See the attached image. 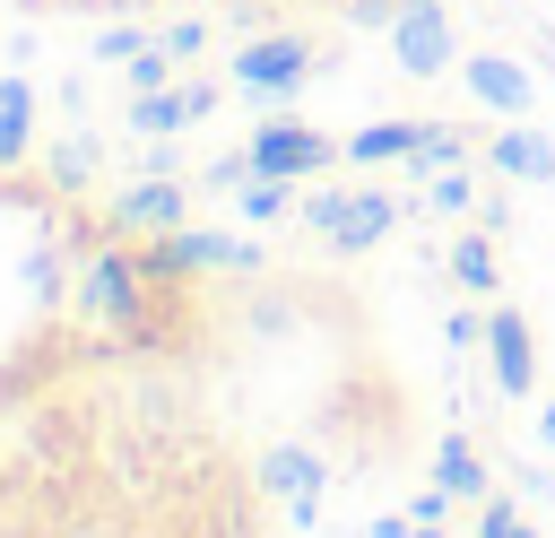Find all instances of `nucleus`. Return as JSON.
Returning <instances> with one entry per match:
<instances>
[{
	"mask_svg": "<svg viewBox=\"0 0 555 538\" xmlns=\"http://www.w3.org/2000/svg\"><path fill=\"white\" fill-rule=\"evenodd\" d=\"M304 217H312V234L330 243V252H373V243H390V226H399V200L390 191H373V182H356V191H312L304 200Z\"/></svg>",
	"mask_w": 555,
	"mask_h": 538,
	"instance_id": "1",
	"label": "nucleus"
},
{
	"mask_svg": "<svg viewBox=\"0 0 555 538\" xmlns=\"http://www.w3.org/2000/svg\"><path fill=\"white\" fill-rule=\"evenodd\" d=\"M251 174H286V182H304V174H330L338 165V139H321L312 121H295V113H269L260 130H251Z\"/></svg>",
	"mask_w": 555,
	"mask_h": 538,
	"instance_id": "2",
	"label": "nucleus"
},
{
	"mask_svg": "<svg viewBox=\"0 0 555 538\" xmlns=\"http://www.w3.org/2000/svg\"><path fill=\"white\" fill-rule=\"evenodd\" d=\"M304 78H312V43L304 35H251L234 52V87H251V95H295Z\"/></svg>",
	"mask_w": 555,
	"mask_h": 538,
	"instance_id": "3",
	"label": "nucleus"
},
{
	"mask_svg": "<svg viewBox=\"0 0 555 538\" xmlns=\"http://www.w3.org/2000/svg\"><path fill=\"white\" fill-rule=\"evenodd\" d=\"M486 356H494V382H503L512 399L538 390V330H529L520 304H486Z\"/></svg>",
	"mask_w": 555,
	"mask_h": 538,
	"instance_id": "4",
	"label": "nucleus"
},
{
	"mask_svg": "<svg viewBox=\"0 0 555 538\" xmlns=\"http://www.w3.org/2000/svg\"><path fill=\"white\" fill-rule=\"evenodd\" d=\"M321 477H330V469H321V451H312V443H269V451H260V486L286 503V521H295V529L321 512Z\"/></svg>",
	"mask_w": 555,
	"mask_h": 538,
	"instance_id": "5",
	"label": "nucleus"
},
{
	"mask_svg": "<svg viewBox=\"0 0 555 538\" xmlns=\"http://www.w3.org/2000/svg\"><path fill=\"white\" fill-rule=\"evenodd\" d=\"M390 52H399V69H408V78L451 69V61H460V52H451V9H442V0H408V9H399V26H390Z\"/></svg>",
	"mask_w": 555,
	"mask_h": 538,
	"instance_id": "6",
	"label": "nucleus"
},
{
	"mask_svg": "<svg viewBox=\"0 0 555 538\" xmlns=\"http://www.w3.org/2000/svg\"><path fill=\"white\" fill-rule=\"evenodd\" d=\"M191 217V191L182 182H165V174H147V182H121L113 191V226L121 234H173Z\"/></svg>",
	"mask_w": 555,
	"mask_h": 538,
	"instance_id": "7",
	"label": "nucleus"
},
{
	"mask_svg": "<svg viewBox=\"0 0 555 538\" xmlns=\"http://www.w3.org/2000/svg\"><path fill=\"white\" fill-rule=\"evenodd\" d=\"M460 78H468V95H477L486 113H512V121H520V113L538 104L529 69H520V61H503V52H468V61H460Z\"/></svg>",
	"mask_w": 555,
	"mask_h": 538,
	"instance_id": "8",
	"label": "nucleus"
},
{
	"mask_svg": "<svg viewBox=\"0 0 555 538\" xmlns=\"http://www.w3.org/2000/svg\"><path fill=\"white\" fill-rule=\"evenodd\" d=\"M217 104V87H147V95H130V130H147V139H165V130H182V121H199Z\"/></svg>",
	"mask_w": 555,
	"mask_h": 538,
	"instance_id": "9",
	"label": "nucleus"
},
{
	"mask_svg": "<svg viewBox=\"0 0 555 538\" xmlns=\"http://www.w3.org/2000/svg\"><path fill=\"white\" fill-rule=\"evenodd\" d=\"M451 286H460V295H494V286H503V252H494V226L451 243Z\"/></svg>",
	"mask_w": 555,
	"mask_h": 538,
	"instance_id": "10",
	"label": "nucleus"
},
{
	"mask_svg": "<svg viewBox=\"0 0 555 538\" xmlns=\"http://www.w3.org/2000/svg\"><path fill=\"white\" fill-rule=\"evenodd\" d=\"M434 477H442L460 503H486V460H477L468 434H442V443H434Z\"/></svg>",
	"mask_w": 555,
	"mask_h": 538,
	"instance_id": "11",
	"label": "nucleus"
},
{
	"mask_svg": "<svg viewBox=\"0 0 555 538\" xmlns=\"http://www.w3.org/2000/svg\"><path fill=\"white\" fill-rule=\"evenodd\" d=\"M442 165H468V130H460V121H416L408 174H442Z\"/></svg>",
	"mask_w": 555,
	"mask_h": 538,
	"instance_id": "12",
	"label": "nucleus"
},
{
	"mask_svg": "<svg viewBox=\"0 0 555 538\" xmlns=\"http://www.w3.org/2000/svg\"><path fill=\"white\" fill-rule=\"evenodd\" d=\"M486 165H503V174H520V182H555V148L529 139V130H503V139L486 148Z\"/></svg>",
	"mask_w": 555,
	"mask_h": 538,
	"instance_id": "13",
	"label": "nucleus"
},
{
	"mask_svg": "<svg viewBox=\"0 0 555 538\" xmlns=\"http://www.w3.org/2000/svg\"><path fill=\"white\" fill-rule=\"evenodd\" d=\"M408 148H416V121H373V130H356L347 139V165H408Z\"/></svg>",
	"mask_w": 555,
	"mask_h": 538,
	"instance_id": "14",
	"label": "nucleus"
},
{
	"mask_svg": "<svg viewBox=\"0 0 555 538\" xmlns=\"http://www.w3.org/2000/svg\"><path fill=\"white\" fill-rule=\"evenodd\" d=\"M26 121H35V95H26V78H9V87H0V165H17V156L35 148Z\"/></svg>",
	"mask_w": 555,
	"mask_h": 538,
	"instance_id": "15",
	"label": "nucleus"
},
{
	"mask_svg": "<svg viewBox=\"0 0 555 538\" xmlns=\"http://www.w3.org/2000/svg\"><path fill=\"white\" fill-rule=\"evenodd\" d=\"M286 208H295V182H286V174H251V182H243V217H251V226H269V217H286Z\"/></svg>",
	"mask_w": 555,
	"mask_h": 538,
	"instance_id": "16",
	"label": "nucleus"
},
{
	"mask_svg": "<svg viewBox=\"0 0 555 538\" xmlns=\"http://www.w3.org/2000/svg\"><path fill=\"white\" fill-rule=\"evenodd\" d=\"M425 208H451V217H460V208H477V174H468V165L425 174Z\"/></svg>",
	"mask_w": 555,
	"mask_h": 538,
	"instance_id": "17",
	"label": "nucleus"
},
{
	"mask_svg": "<svg viewBox=\"0 0 555 538\" xmlns=\"http://www.w3.org/2000/svg\"><path fill=\"white\" fill-rule=\"evenodd\" d=\"M87 174H95V148H52V156H43V182H52V191H78Z\"/></svg>",
	"mask_w": 555,
	"mask_h": 538,
	"instance_id": "18",
	"label": "nucleus"
},
{
	"mask_svg": "<svg viewBox=\"0 0 555 538\" xmlns=\"http://www.w3.org/2000/svg\"><path fill=\"white\" fill-rule=\"evenodd\" d=\"M52 538H139L130 521H113V512H61L52 521Z\"/></svg>",
	"mask_w": 555,
	"mask_h": 538,
	"instance_id": "19",
	"label": "nucleus"
},
{
	"mask_svg": "<svg viewBox=\"0 0 555 538\" xmlns=\"http://www.w3.org/2000/svg\"><path fill=\"white\" fill-rule=\"evenodd\" d=\"M165 61H173V52H156V43H139V52L121 61V69H130V87L147 95V87H165Z\"/></svg>",
	"mask_w": 555,
	"mask_h": 538,
	"instance_id": "20",
	"label": "nucleus"
},
{
	"mask_svg": "<svg viewBox=\"0 0 555 538\" xmlns=\"http://www.w3.org/2000/svg\"><path fill=\"white\" fill-rule=\"evenodd\" d=\"M520 529V512L503 503V495H486V512H477V538H512Z\"/></svg>",
	"mask_w": 555,
	"mask_h": 538,
	"instance_id": "21",
	"label": "nucleus"
},
{
	"mask_svg": "<svg viewBox=\"0 0 555 538\" xmlns=\"http://www.w3.org/2000/svg\"><path fill=\"white\" fill-rule=\"evenodd\" d=\"M408 0H347V26H399Z\"/></svg>",
	"mask_w": 555,
	"mask_h": 538,
	"instance_id": "22",
	"label": "nucleus"
},
{
	"mask_svg": "<svg viewBox=\"0 0 555 538\" xmlns=\"http://www.w3.org/2000/svg\"><path fill=\"white\" fill-rule=\"evenodd\" d=\"M373 538H416V521H408V512H382V521H373Z\"/></svg>",
	"mask_w": 555,
	"mask_h": 538,
	"instance_id": "23",
	"label": "nucleus"
},
{
	"mask_svg": "<svg viewBox=\"0 0 555 538\" xmlns=\"http://www.w3.org/2000/svg\"><path fill=\"white\" fill-rule=\"evenodd\" d=\"M538 434H546V443H555V399H546V408H538Z\"/></svg>",
	"mask_w": 555,
	"mask_h": 538,
	"instance_id": "24",
	"label": "nucleus"
},
{
	"mask_svg": "<svg viewBox=\"0 0 555 538\" xmlns=\"http://www.w3.org/2000/svg\"><path fill=\"white\" fill-rule=\"evenodd\" d=\"M512 538H538V529H512Z\"/></svg>",
	"mask_w": 555,
	"mask_h": 538,
	"instance_id": "25",
	"label": "nucleus"
}]
</instances>
